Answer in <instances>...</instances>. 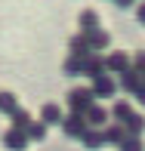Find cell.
<instances>
[{
  "instance_id": "cell-1",
  "label": "cell",
  "mask_w": 145,
  "mask_h": 151,
  "mask_svg": "<svg viewBox=\"0 0 145 151\" xmlns=\"http://www.w3.org/2000/svg\"><path fill=\"white\" fill-rule=\"evenodd\" d=\"M65 102H68V111L71 114H87V108L96 102V96H93L89 86H74V90H68Z\"/></svg>"
},
{
  "instance_id": "cell-2",
  "label": "cell",
  "mask_w": 145,
  "mask_h": 151,
  "mask_svg": "<svg viewBox=\"0 0 145 151\" xmlns=\"http://www.w3.org/2000/svg\"><path fill=\"white\" fill-rule=\"evenodd\" d=\"M89 90H93L96 102H99V99H114V96H117V77H114V74H99V77H93Z\"/></svg>"
},
{
  "instance_id": "cell-3",
  "label": "cell",
  "mask_w": 145,
  "mask_h": 151,
  "mask_svg": "<svg viewBox=\"0 0 145 151\" xmlns=\"http://www.w3.org/2000/svg\"><path fill=\"white\" fill-rule=\"evenodd\" d=\"M59 127H62V133H65L68 139H77V142H80V136L89 129V127H87V120H84V114H71V111L62 117Z\"/></svg>"
},
{
  "instance_id": "cell-4",
  "label": "cell",
  "mask_w": 145,
  "mask_h": 151,
  "mask_svg": "<svg viewBox=\"0 0 145 151\" xmlns=\"http://www.w3.org/2000/svg\"><path fill=\"white\" fill-rule=\"evenodd\" d=\"M117 90H123L127 96H136L142 90V74L133 71V68H127L123 74H117Z\"/></svg>"
},
{
  "instance_id": "cell-5",
  "label": "cell",
  "mask_w": 145,
  "mask_h": 151,
  "mask_svg": "<svg viewBox=\"0 0 145 151\" xmlns=\"http://www.w3.org/2000/svg\"><path fill=\"white\" fill-rule=\"evenodd\" d=\"M130 68V52H123V50H114V52H108L105 56V74H123Z\"/></svg>"
},
{
  "instance_id": "cell-6",
  "label": "cell",
  "mask_w": 145,
  "mask_h": 151,
  "mask_svg": "<svg viewBox=\"0 0 145 151\" xmlns=\"http://www.w3.org/2000/svg\"><path fill=\"white\" fill-rule=\"evenodd\" d=\"M99 74H105V56H99V52H89V56L84 59V65H80V77L93 80V77H99Z\"/></svg>"
},
{
  "instance_id": "cell-7",
  "label": "cell",
  "mask_w": 145,
  "mask_h": 151,
  "mask_svg": "<svg viewBox=\"0 0 145 151\" xmlns=\"http://www.w3.org/2000/svg\"><path fill=\"white\" fill-rule=\"evenodd\" d=\"M84 120H87V127H96V129H102L105 123H111V114H108V108H105V105H99V102H93V105L87 108Z\"/></svg>"
},
{
  "instance_id": "cell-8",
  "label": "cell",
  "mask_w": 145,
  "mask_h": 151,
  "mask_svg": "<svg viewBox=\"0 0 145 151\" xmlns=\"http://www.w3.org/2000/svg\"><path fill=\"white\" fill-rule=\"evenodd\" d=\"M3 145L9 148V151H25L28 148V136H25V129H6L3 133Z\"/></svg>"
},
{
  "instance_id": "cell-9",
  "label": "cell",
  "mask_w": 145,
  "mask_h": 151,
  "mask_svg": "<svg viewBox=\"0 0 145 151\" xmlns=\"http://www.w3.org/2000/svg\"><path fill=\"white\" fill-rule=\"evenodd\" d=\"M77 28H80V34H93L96 28H102L99 12H96V9H80V16H77Z\"/></svg>"
},
{
  "instance_id": "cell-10",
  "label": "cell",
  "mask_w": 145,
  "mask_h": 151,
  "mask_svg": "<svg viewBox=\"0 0 145 151\" xmlns=\"http://www.w3.org/2000/svg\"><path fill=\"white\" fill-rule=\"evenodd\" d=\"M87 43H89V52H105L108 46H111V34L96 28L93 34H87Z\"/></svg>"
},
{
  "instance_id": "cell-11",
  "label": "cell",
  "mask_w": 145,
  "mask_h": 151,
  "mask_svg": "<svg viewBox=\"0 0 145 151\" xmlns=\"http://www.w3.org/2000/svg\"><path fill=\"white\" fill-rule=\"evenodd\" d=\"M62 117H65V111H62L56 102H46V105L40 108V123H46V127H59Z\"/></svg>"
},
{
  "instance_id": "cell-12",
  "label": "cell",
  "mask_w": 145,
  "mask_h": 151,
  "mask_svg": "<svg viewBox=\"0 0 145 151\" xmlns=\"http://www.w3.org/2000/svg\"><path fill=\"white\" fill-rule=\"evenodd\" d=\"M120 127H123V133H127V136H142V133H145V114H142V111H130V117L123 120Z\"/></svg>"
},
{
  "instance_id": "cell-13",
  "label": "cell",
  "mask_w": 145,
  "mask_h": 151,
  "mask_svg": "<svg viewBox=\"0 0 145 151\" xmlns=\"http://www.w3.org/2000/svg\"><path fill=\"white\" fill-rule=\"evenodd\" d=\"M130 111H133L130 99H117V102H111V108H108V114H111L114 123H123V120L130 117Z\"/></svg>"
},
{
  "instance_id": "cell-14",
  "label": "cell",
  "mask_w": 145,
  "mask_h": 151,
  "mask_svg": "<svg viewBox=\"0 0 145 151\" xmlns=\"http://www.w3.org/2000/svg\"><path fill=\"white\" fill-rule=\"evenodd\" d=\"M68 52H71V56H80V59H87L89 56V43H87V34H74L71 40H68Z\"/></svg>"
},
{
  "instance_id": "cell-15",
  "label": "cell",
  "mask_w": 145,
  "mask_h": 151,
  "mask_svg": "<svg viewBox=\"0 0 145 151\" xmlns=\"http://www.w3.org/2000/svg\"><path fill=\"white\" fill-rule=\"evenodd\" d=\"M80 145L89 148V151H96V148H102L105 145V136H102V129H96V127H89L84 136H80Z\"/></svg>"
},
{
  "instance_id": "cell-16",
  "label": "cell",
  "mask_w": 145,
  "mask_h": 151,
  "mask_svg": "<svg viewBox=\"0 0 145 151\" xmlns=\"http://www.w3.org/2000/svg\"><path fill=\"white\" fill-rule=\"evenodd\" d=\"M102 136H105V145H120L127 133H123L120 123H114V120H111V123H105V127H102Z\"/></svg>"
},
{
  "instance_id": "cell-17",
  "label": "cell",
  "mask_w": 145,
  "mask_h": 151,
  "mask_svg": "<svg viewBox=\"0 0 145 151\" xmlns=\"http://www.w3.org/2000/svg\"><path fill=\"white\" fill-rule=\"evenodd\" d=\"M46 123H40V120H31L28 127H25V136H28V142H43L46 139Z\"/></svg>"
},
{
  "instance_id": "cell-18",
  "label": "cell",
  "mask_w": 145,
  "mask_h": 151,
  "mask_svg": "<svg viewBox=\"0 0 145 151\" xmlns=\"http://www.w3.org/2000/svg\"><path fill=\"white\" fill-rule=\"evenodd\" d=\"M19 111V99H16V93H0V114H9V117H12V114H16Z\"/></svg>"
},
{
  "instance_id": "cell-19",
  "label": "cell",
  "mask_w": 145,
  "mask_h": 151,
  "mask_svg": "<svg viewBox=\"0 0 145 151\" xmlns=\"http://www.w3.org/2000/svg\"><path fill=\"white\" fill-rule=\"evenodd\" d=\"M80 65H84V59H80V56H71V52H68V59L62 62V71H65L68 77H80Z\"/></svg>"
},
{
  "instance_id": "cell-20",
  "label": "cell",
  "mask_w": 145,
  "mask_h": 151,
  "mask_svg": "<svg viewBox=\"0 0 145 151\" xmlns=\"http://www.w3.org/2000/svg\"><path fill=\"white\" fill-rule=\"evenodd\" d=\"M117 151H145V142H142V136H123Z\"/></svg>"
},
{
  "instance_id": "cell-21",
  "label": "cell",
  "mask_w": 145,
  "mask_h": 151,
  "mask_svg": "<svg viewBox=\"0 0 145 151\" xmlns=\"http://www.w3.org/2000/svg\"><path fill=\"white\" fill-rule=\"evenodd\" d=\"M28 123H31V114L25 111V108H19V111L12 114V129H25Z\"/></svg>"
},
{
  "instance_id": "cell-22",
  "label": "cell",
  "mask_w": 145,
  "mask_h": 151,
  "mask_svg": "<svg viewBox=\"0 0 145 151\" xmlns=\"http://www.w3.org/2000/svg\"><path fill=\"white\" fill-rule=\"evenodd\" d=\"M130 68H133V71H139V74H145V50H139V52H133V56H130Z\"/></svg>"
},
{
  "instance_id": "cell-23",
  "label": "cell",
  "mask_w": 145,
  "mask_h": 151,
  "mask_svg": "<svg viewBox=\"0 0 145 151\" xmlns=\"http://www.w3.org/2000/svg\"><path fill=\"white\" fill-rule=\"evenodd\" d=\"M136 19H139V25H145V0L136 3Z\"/></svg>"
},
{
  "instance_id": "cell-24",
  "label": "cell",
  "mask_w": 145,
  "mask_h": 151,
  "mask_svg": "<svg viewBox=\"0 0 145 151\" xmlns=\"http://www.w3.org/2000/svg\"><path fill=\"white\" fill-rule=\"evenodd\" d=\"M111 3H114V6H120V9H130V6H136L139 0H111Z\"/></svg>"
},
{
  "instance_id": "cell-25",
  "label": "cell",
  "mask_w": 145,
  "mask_h": 151,
  "mask_svg": "<svg viewBox=\"0 0 145 151\" xmlns=\"http://www.w3.org/2000/svg\"><path fill=\"white\" fill-rule=\"evenodd\" d=\"M133 99H136V102H139V105H145V86H142V90H139V93H136V96H133Z\"/></svg>"
},
{
  "instance_id": "cell-26",
  "label": "cell",
  "mask_w": 145,
  "mask_h": 151,
  "mask_svg": "<svg viewBox=\"0 0 145 151\" xmlns=\"http://www.w3.org/2000/svg\"><path fill=\"white\" fill-rule=\"evenodd\" d=\"M142 86H145V74H142Z\"/></svg>"
}]
</instances>
